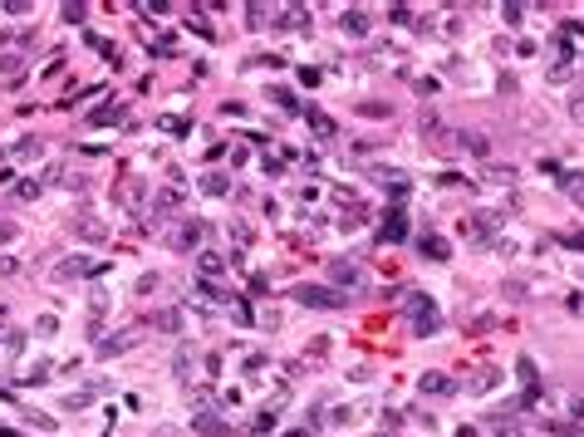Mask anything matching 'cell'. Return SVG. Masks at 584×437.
<instances>
[{
	"label": "cell",
	"instance_id": "6",
	"mask_svg": "<svg viewBox=\"0 0 584 437\" xmlns=\"http://www.w3.org/2000/svg\"><path fill=\"white\" fill-rule=\"evenodd\" d=\"M329 280H334V285H344V290H354V295L369 285L364 265H354V261H329Z\"/></svg>",
	"mask_w": 584,
	"mask_h": 437
},
{
	"label": "cell",
	"instance_id": "41",
	"mask_svg": "<svg viewBox=\"0 0 584 437\" xmlns=\"http://www.w3.org/2000/svg\"><path fill=\"white\" fill-rule=\"evenodd\" d=\"M103 236H108V231H103L98 221H84V241H103Z\"/></svg>",
	"mask_w": 584,
	"mask_h": 437
},
{
	"label": "cell",
	"instance_id": "40",
	"mask_svg": "<svg viewBox=\"0 0 584 437\" xmlns=\"http://www.w3.org/2000/svg\"><path fill=\"white\" fill-rule=\"evenodd\" d=\"M388 20H393V25H407V20H412V10H407V5H393Z\"/></svg>",
	"mask_w": 584,
	"mask_h": 437
},
{
	"label": "cell",
	"instance_id": "15",
	"mask_svg": "<svg viewBox=\"0 0 584 437\" xmlns=\"http://www.w3.org/2000/svg\"><path fill=\"white\" fill-rule=\"evenodd\" d=\"M417 388H422V393H427V398H442V393H452V388H457V383H452V378H447V373H422V383H417Z\"/></svg>",
	"mask_w": 584,
	"mask_h": 437
},
{
	"label": "cell",
	"instance_id": "38",
	"mask_svg": "<svg viewBox=\"0 0 584 437\" xmlns=\"http://www.w3.org/2000/svg\"><path fill=\"white\" fill-rule=\"evenodd\" d=\"M251 320H256V315H251V305L236 295V325H251Z\"/></svg>",
	"mask_w": 584,
	"mask_h": 437
},
{
	"label": "cell",
	"instance_id": "33",
	"mask_svg": "<svg viewBox=\"0 0 584 437\" xmlns=\"http://www.w3.org/2000/svg\"><path fill=\"white\" fill-rule=\"evenodd\" d=\"M15 197H20V202H35V197H40V177H35V182H20Z\"/></svg>",
	"mask_w": 584,
	"mask_h": 437
},
{
	"label": "cell",
	"instance_id": "18",
	"mask_svg": "<svg viewBox=\"0 0 584 437\" xmlns=\"http://www.w3.org/2000/svg\"><path fill=\"white\" fill-rule=\"evenodd\" d=\"M201 192H206V197H226V192H231V182H226L221 172H201Z\"/></svg>",
	"mask_w": 584,
	"mask_h": 437
},
{
	"label": "cell",
	"instance_id": "22",
	"mask_svg": "<svg viewBox=\"0 0 584 437\" xmlns=\"http://www.w3.org/2000/svg\"><path fill=\"white\" fill-rule=\"evenodd\" d=\"M496 383H501V373H496V369H487V373H477V378L467 383V393H491Z\"/></svg>",
	"mask_w": 584,
	"mask_h": 437
},
{
	"label": "cell",
	"instance_id": "36",
	"mask_svg": "<svg viewBox=\"0 0 584 437\" xmlns=\"http://www.w3.org/2000/svg\"><path fill=\"white\" fill-rule=\"evenodd\" d=\"M153 49H157V54H177V40H172V35H162V40H153Z\"/></svg>",
	"mask_w": 584,
	"mask_h": 437
},
{
	"label": "cell",
	"instance_id": "16",
	"mask_svg": "<svg viewBox=\"0 0 584 437\" xmlns=\"http://www.w3.org/2000/svg\"><path fill=\"white\" fill-rule=\"evenodd\" d=\"M344 35L364 40V35H369V10H344Z\"/></svg>",
	"mask_w": 584,
	"mask_h": 437
},
{
	"label": "cell",
	"instance_id": "25",
	"mask_svg": "<svg viewBox=\"0 0 584 437\" xmlns=\"http://www.w3.org/2000/svg\"><path fill=\"white\" fill-rule=\"evenodd\" d=\"M182 325H187L182 310H162V315H157V329H167V334H182Z\"/></svg>",
	"mask_w": 584,
	"mask_h": 437
},
{
	"label": "cell",
	"instance_id": "8",
	"mask_svg": "<svg viewBox=\"0 0 584 437\" xmlns=\"http://www.w3.org/2000/svg\"><path fill=\"white\" fill-rule=\"evenodd\" d=\"M442 138H447L442 148H452V152H472V157H487V138H482V133H462V128H457V133H447V128H442Z\"/></svg>",
	"mask_w": 584,
	"mask_h": 437
},
{
	"label": "cell",
	"instance_id": "30",
	"mask_svg": "<svg viewBox=\"0 0 584 437\" xmlns=\"http://www.w3.org/2000/svg\"><path fill=\"white\" fill-rule=\"evenodd\" d=\"M304 118H309V128H314V133H319V138H334V118H324V113H304Z\"/></svg>",
	"mask_w": 584,
	"mask_h": 437
},
{
	"label": "cell",
	"instance_id": "13",
	"mask_svg": "<svg viewBox=\"0 0 584 437\" xmlns=\"http://www.w3.org/2000/svg\"><path fill=\"white\" fill-rule=\"evenodd\" d=\"M196 270H201V280H216V275H226V256H216V251H196Z\"/></svg>",
	"mask_w": 584,
	"mask_h": 437
},
{
	"label": "cell",
	"instance_id": "21",
	"mask_svg": "<svg viewBox=\"0 0 584 437\" xmlns=\"http://www.w3.org/2000/svg\"><path fill=\"white\" fill-rule=\"evenodd\" d=\"M128 344H133V334H108V339L98 344V359H108V354H123Z\"/></svg>",
	"mask_w": 584,
	"mask_h": 437
},
{
	"label": "cell",
	"instance_id": "31",
	"mask_svg": "<svg viewBox=\"0 0 584 437\" xmlns=\"http://www.w3.org/2000/svg\"><path fill=\"white\" fill-rule=\"evenodd\" d=\"M15 157H40V138H20L15 143Z\"/></svg>",
	"mask_w": 584,
	"mask_h": 437
},
{
	"label": "cell",
	"instance_id": "42",
	"mask_svg": "<svg viewBox=\"0 0 584 437\" xmlns=\"http://www.w3.org/2000/svg\"><path fill=\"white\" fill-rule=\"evenodd\" d=\"M520 15H525L520 5H506V10H501V20H506V25H520Z\"/></svg>",
	"mask_w": 584,
	"mask_h": 437
},
{
	"label": "cell",
	"instance_id": "43",
	"mask_svg": "<svg viewBox=\"0 0 584 437\" xmlns=\"http://www.w3.org/2000/svg\"><path fill=\"white\" fill-rule=\"evenodd\" d=\"M231 241L236 246H251V226H231Z\"/></svg>",
	"mask_w": 584,
	"mask_h": 437
},
{
	"label": "cell",
	"instance_id": "2",
	"mask_svg": "<svg viewBox=\"0 0 584 437\" xmlns=\"http://www.w3.org/2000/svg\"><path fill=\"white\" fill-rule=\"evenodd\" d=\"M294 300H299V305H309V310H339V305H349V295H344V290H334V285H299V290H294Z\"/></svg>",
	"mask_w": 584,
	"mask_h": 437
},
{
	"label": "cell",
	"instance_id": "23",
	"mask_svg": "<svg viewBox=\"0 0 584 437\" xmlns=\"http://www.w3.org/2000/svg\"><path fill=\"white\" fill-rule=\"evenodd\" d=\"M49 373H54V364H49V359H40V364H30V369H25V378H20V383H44Z\"/></svg>",
	"mask_w": 584,
	"mask_h": 437
},
{
	"label": "cell",
	"instance_id": "14",
	"mask_svg": "<svg viewBox=\"0 0 584 437\" xmlns=\"http://www.w3.org/2000/svg\"><path fill=\"white\" fill-rule=\"evenodd\" d=\"M417 251H422L427 261H447V256H452V241H447V236H422Z\"/></svg>",
	"mask_w": 584,
	"mask_h": 437
},
{
	"label": "cell",
	"instance_id": "19",
	"mask_svg": "<svg viewBox=\"0 0 584 437\" xmlns=\"http://www.w3.org/2000/svg\"><path fill=\"white\" fill-rule=\"evenodd\" d=\"M516 378H520L525 388H535V383H540V369H535V359H525V354H520V359H516Z\"/></svg>",
	"mask_w": 584,
	"mask_h": 437
},
{
	"label": "cell",
	"instance_id": "10",
	"mask_svg": "<svg viewBox=\"0 0 584 437\" xmlns=\"http://www.w3.org/2000/svg\"><path fill=\"white\" fill-rule=\"evenodd\" d=\"M379 241H407V212H403V207H393L388 217H383V226H379Z\"/></svg>",
	"mask_w": 584,
	"mask_h": 437
},
{
	"label": "cell",
	"instance_id": "17",
	"mask_svg": "<svg viewBox=\"0 0 584 437\" xmlns=\"http://www.w3.org/2000/svg\"><path fill=\"white\" fill-rule=\"evenodd\" d=\"M275 423H280V413H275V408H261V413H256V423H251L246 433H251V437H266Z\"/></svg>",
	"mask_w": 584,
	"mask_h": 437
},
{
	"label": "cell",
	"instance_id": "26",
	"mask_svg": "<svg viewBox=\"0 0 584 437\" xmlns=\"http://www.w3.org/2000/svg\"><path fill=\"white\" fill-rule=\"evenodd\" d=\"M560 187H565L575 202H584V172H565V177H560Z\"/></svg>",
	"mask_w": 584,
	"mask_h": 437
},
{
	"label": "cell",
	"instance_id": "28",
	"mask_svg": "<svg viewBox=\"0 0 584 437\" xmlns=\"http://www.w3.org/2000/svg\"><path fill=\"white\" fill-rule=\"evenodd\" d=\"M20 64H25L20 54H5V59H0V69H5V79H10V84H20V79H25V69H20Z\"/></svg>",
	"mask_w": 584,
	"mask_h": 437
},
{
	"label": "cell",
	"instance_id": "4",
	"mask_svg": "<svg viewBox=\"0 0 584 437\" xmlns=\"http://www.w3.org/2000/svg\"><path fill=\"white\" fill-rule=\"evenodd\" d=\"M201 241H206V221H192V217L177 221V226H172V236H167V246H172V251H182V256H192Z\"/></svg>",
	"mask_w": 584,
	"mask_h": 437
},
{
	"label": "cell",
	"instance_id": "20",
	"mask_svg": "<svg viewBox=\"0 0 584 437\" xmlns=\"http://www.w3.org/2000/svg\"><path fill=\"white\" fill-rule=\"evenodd\" d=\"M192 290L201 295V300H216V305H226V300H231V295H226V290H221L216 280H201V275H196V285H192Z\"/></svg>",
	"mask_w": 584,
	"mask_h": 437
},
{
	"label": "cell",
	"instance_id": "32",
	"mask_svg": "<svg viewBox=\"0 0 584 437\" xmlns=\"http://www.w3.org/2000/svg\"><path fill=\"white\" fill-rule=\"evenodd\" d=\"M275 104H280L285 113H299V99H294L290 89H275Z\"/></svg>",
	"mask_w": 584,
	"mask_h": 437
},
{
	"label": "cell",
	"instance_id": "39",
	"mask_svg": "<svg viewBox=\"0 0 584 437\" xmlns=\"http://www.w3.org/2000/svg\"><path fill=\"white\" fill-rule=\"evenodd\" d=\"M487 177H491V182H516V167H491Z\"/></svg>",
	"mask_w": 584,
	"mask_h": 437
},
{
	"label": "cell",
	"instance_id": "27",
	"mask_svg": "<svg viewBox=\"0 0 584 437\" xmlns=\"http://www.w3.org/2000/svg\"><path fill=\"white\" fill-rule=\"evenodd\" d=\"M275 10L270 5H246V20H251V30H266V20H270Z\"/></svg>",
	"mask_w": 584,
	"mask_h": 437
},
{
	"label": "cell",
	"instance_id": "7",
	"mask_svg": "<svg viewBox=\"0 0 584 437\" xmlns=\"http://www.w3.org/2000/svg\"><path fill=\"white\" fill-rule=\"evenodd\" d=\"M496 226H501L496 212H472V217H462V236H467V241H491Z\"/></svg>",
	"mask_w": 584,
	"mask_h": 437
},
{
	"label": "cell",
	"instance_id": "9",
	"mask_svg": "<svg viewBox=\"0 0 584 437\" xmlns=\"http://www.w3.org/2000/svg\"><path fill=\"white\" fill-rule=\"evenodd\" d=\"M192 433H201V437H231L236 428H231L216 408H206V413H192Z\"/></svg>",
	"mask_w": 584,
	"mask_h": 437
},
{
	"label": "cell",
	"instance_id": "24",
	"mask_svg": "<svg viewBox=\"0 0 584 437\" xmlns=\"http://www.w3.org/2000/svg\"><path fill=\"white\" fill-rule=\"evenodd\" d=\"M98 393H103V383H89V388H79V393H69V408H89Z\"/></svg>",
	"mask_w": 584,
	"mask_h": 437
},
{
	"label": "cell",
	"instance_id": "5",
	"mask_svg": "<svg viewBox=\"0 0 584 437\" xmlns=\"http://www.w3.org/2000/svg\"><path fill=\"white\" fill-rule=\"evenodd\" d=\"M108 270V261H94V256H69L64 265H54V280L64 285V280H84V275H103Z\"/></svg>",
	"mask_w": 584,
	"mask_h": 437
},
{
	"label": "cell",
	"instance_id": "34",
	"mask_svg": "<svg viewBox=\"0 0 584 437\" xmlns=\"http://www.w3.org/2000/svg\"><path fill=\"white\" fill-rule=\"evenodd\" d=\"M54 329H59V320H54V315H40V325H35V334H44V339H49Z\"/></svg>",
	"mask_w": 584,
	"mask_h": 437
},
{
	"label": "cell",
	"instance_id": "3",
	"mask_svg": "<svg viewBox=\"0 0 584 437\" xmlns=\"http://www.w3.org/2000/svg\"><path fill=\"white\" fill-rule=\"evenodd\" d=\"M182 197H187V192H182V177L172 172V182H167V187L157 192V202H153V212H148V221H153V226H167V217H172V212L182 207Z\"/></svg>",
	"mask_w": 584,
	"mask_h": 437
},
{
	"label": "cell",
	"instance_id": "12",
	"mask_svg": "<svg viewBox=\"0 0 584 437\" xmlns=\"http://www.w3.org/2000/svg\"><path fill=\"white\" fill-rule=\"evenodd\" d=\"M123 118H128V109H123V104H103V109H94L84 123H89V128H113V123H123Z\"/></svg>",
	"mask_w": 584,
	"mask_h": 437
},
{
	"label": "cell",
	"instance_id": "11",
	"mask_svg": "<svg viewBox=\"0 0 584 437\" xmlns=\"http://www.w3.org/2000/svg\"><path fill=\"white\" fill-rule=\"evenodd\" d=\"M374 177H379V187L388 192L393 202H403V197H407V187H412V182H407V172H388V167H379Z\"/></svg>",
	"mask_w": 584,
	"mask_h": 437
},
{
	"label": "cell",
	"instance_id": "29",
	"mask_svg": "<svg viewBox=\"0 0 584 437\" xmlns=\"http://www.w3.org/2000/svg\"><path fill=\"white\" fill-rule=\"evenodd\" d=\"M172 373L187 383V373H192V349H187V344H182V349H177V359H172Z\"/></svg>",
	"mask_w": 584,
	"mask_h": 437
},
{
	"label": "cell",
	"instance_id": "44",
	"mask_svg": "<svg viewBox=\"0 0 584 437\" xmlns=\"http://www.w3.org/2000/svg\"><path fill=\"white\" fill-rule=\"evenodd\" d=\"M570 246H575V251H584V236H570Z\"/></svg>",
	"mask_w": 584,
	"mask_h": 437
},
{
	"label": "cell",
	"instance_id": "37",
	"mask_svg": "<svg viewBox=\"0 0 584 437\" xmlns=\"http://www.w3.org/2000/svg\"><path fill=\"white\" fill-rule=\"evenodd\" d=\"M153 290H157V275H153V270H148V275H138V295H153Z\"/></svg>",
	"mask_w": 584,
	"mask_h": 437
},
{
	"label": "cell",
	"instance_id": "1",
	"mask_svg": "<svg viewBox=\"0 0 584 437\" xmlns=\"http://www.w3.org/2000/svg\"><path fill=\"white\" fill-rule=\"evenodd\" d=\"M403 315L412 320V334H417V339H432V334L442 329V310H437L432 295H422V290H412V295L403 300Z\"/></svg>",
	"mask_w": 584,
	"mask_h": 437
},
{
	"label": "cell",
	"instance_id": "35",
	"mask_svg": "<svg viewBox=\"0 0 584 437\" xmlns=\"http://www.w3.org/2000/svg\"><path fill=\"white\" fill-rule=\"evenodd\" d=\"M59 15H64V20H69V25H84V5H64V10H59Z\"/></svg>",
	"mask_w": 584,
	"mask_h": 437
}]
</instances>
